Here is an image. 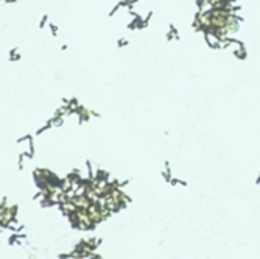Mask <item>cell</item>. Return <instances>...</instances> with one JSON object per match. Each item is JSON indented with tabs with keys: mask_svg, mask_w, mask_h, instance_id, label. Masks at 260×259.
<instances>
[{
	"mask_svg": "<svg viewBox=\"0 0 260 259\" xmlns=\"http://www.w3.org/2000/svg\"><path fill=\"white\" fill-rule=\"evenodd\" d=\"M47 25H48V14H44L42 19L39 20V28H45Z\"/></svg>",
	"mask_w": 260,
	"mask_h": 259,
	"instance_id": "obj_4",
	"label": "cell"
},
{
	"mask_svg": "<svg viewBox=\"0 0 260 259\" xmlns=\"http://www.w3.org/2000/svg\"><path fill=\"white\" fill-rule=\"evenodd\" d=\"M64 119H65V117L51 116V117L48 119V124L51 125V128H53V127H54V128H59V127H62V125H64Z\"/></svg>",
	"mask_w": 260,
	"mask_h": 259,
	"instance_id": "obj_1",
	"label": "cell"
},
{
	"mask_svg": "<svg viewBox=\"0 0 260 259\" xmlns=\"http://www.w3.org/2000/svg\"><path fill=\"white\" fill-rule=\"evenodd\" d=\"M50 128H51V125H50V124H48V122H47V124H45V125H42V127H40V128H37V130H36V133H34V136H37V138H39V136H42V134H44L45 131H48Z\"/></svg>",
	"mask_w": 260,
	"mask_h": 259,
	"instance_id": "obj_3",
	"label": "cell"
},
{
	"mask_svg": "<svg viewBox=\"0 0 260 259\" xmlns=\"http://www.w3.org/2000/svg\"><path fill=\"white\" fill-rule=\"evenodd\" d=\"M48 28H50V31H51V36H53V38H54V36H58L59 28H58V25H56V23H48Z\"/></svg>",
	"mask_w": 260,
	"mask_h": 259,
	"instance_id": "obj_5",
	"label": "cell"
},
{
	"mask_svg": "<svg viewBox=\"0 0 260 259\" xmlns=\"http://www.w3.org/2000/svg\"><path fill=\"white\" fill-rule=\"evenodd\" d=\"M20 50L19 49H12L11 52H9V59L12 61V63H16V61H19L20 59Z\"/></svg>",
	"mask_w": 260,
	"mask_h": 259,
	"instance_id": "obj_2",
	"label": "cell"
},
{
	"mask_svg": "<svg viewBox=\"0 0 260 259\" xmlns=\"http://www.w3.org/2000/svg\"><path fill=\"white\" fill-rule=\"evenodd\" d=\"M117 45L121 49V47H125V45H128V39L126 38H120L118 39V42H117Z\"/></svg>",
	"mask_w": 260,
	"mask_h": 259,
	"instance_id": "obj_7",
	"label": "cell"
},
{
	"mask_svg": "<svg viewBox=\"0 0 260 259\" xmlns=\"http://www.w3.org/2000/svg\"><path fill=\"white\" fill-rule=\"evenodd\" d=\"M167 38H168V39H177V31H176V30L173 28V27L170 28V31H168Z\"/></svg>",
	"mask_w": 260,
	"mask_h": 259,
	"instance_id": "obj_6",
	"label": "cell"
}]
</instances>
